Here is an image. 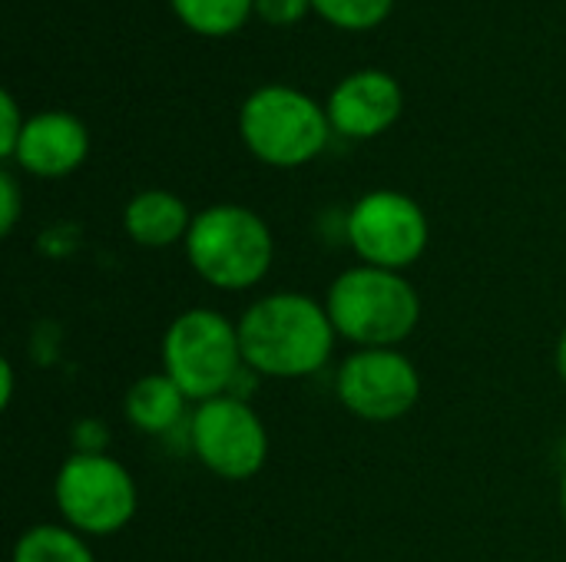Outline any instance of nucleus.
Returning a JSON list of instances; mask_svg holds the SVG:
<instances>
[{
    "mask_svg": "<svg viewBox=\"0 0 566 562\" xmlns=\"http://www.w3.org/2000/svg\"><path fill=\"white\" fill-rule=\"evenodd\" d=\"M196 212L169 189H143L123 205V232L139 248H169L186 242Z\"/></svg>",
    "mask_w": 566,
    "mask_h": 562,
    "instance_id": "nucleus-12",
    "label": "nucleus"
},
{
    "mask_svg": "<svg viewBox=\"0 0 566 562\" xmlns=\"http://www.w3.org/2000/svg\"><path fill=\"white\" fill-rule=\"evenodd\" d=\"M245 368L272 381L318 374L335 351V325L325 301L305 291H272L255 298L239 318Z\"/></svg>",
    "mask_w": 566,
    "mask_h": 562,
    "instance_id": "nucleus-1",
    "label": "nucleus"
},
{
    "mask_svg": "<svg viewBox=\"0 0 566 562\" xmlns=\"http://www.w3.org/2000/svg\"><path fill=\"white\" fill-rule=\"evenodd\" d=\"M90 132L80 116L66 109H43L27 116L13 162L40 179H63L86 162Z\"/></svg>",
    "mask_w": 566,
    "mask_h": 562,
    "instance_id": "nucleus-11",
    "label": "nucleus"
},
{
    "mask_svg": "<svg viewBox=\"0 0 566 562\" xmlns=\"http://www.w3.org/2000/svg\"><path fill=\"white\" fill-rule=\"evenodd\" d=\"M554 364H557V374H560V381H564V384H566V325H564V331H560V338H557Z\"/></svg>",
    "mask_w": 566,
    "mask_h": 562,
    "instance_id": "nucleus-21",
    "label": "nucleus"
},
{
    "mask_svg": "<svg viewBox=\"0 0 566 562\" xmlns=\"http://www.w3.org/2000/svg\"><path fill=\"white\" fill-rule=\"evenodd\" d=\"M405 109L401 83L385 70H355L328 96V123L348 139H375L388 132Z\"/></svg>",
    "mask_w": 566,
    "mask_h": 562,
    "instance_id": "nucleus-10",
    "label": "nucleus"
},
{
    "mask_svg": "<svg viewBox=\"0 0 566 562\" xmlns=\"http://www.w3.org/2000/svg\"><path fill=\"white\" fill-rule=\"evenodd\" d=\"M325 311L355 348H401L421 325V295L405 272L355 265L328 285Z\"/></svg>",
    "mask_w": 566,
    "mask_h": 562,
    "instance_id": "nucleus-2",
    "label": "nucleus"
},
{
    "mask_svg": "<svg viewBox=\"0 0 566 562\" xmlns=\"http://www.w3.org/2000/svg\"><path fill=\"white\" fill-rule=\"evenodd\" d=\"M345 235L361 265L405 272L424 255L431 222L411 195L398 189H371L348 209Z\"/></svg>",
    "mask_w": 566,
    "mask_h": 562,
    "instance_id": "nucleus-8",
    "label": "nucleus"
},
{
    "mask_svg": "<svg viewBox=\"0 0 566 562\" xmlns=\"http://www.w3.org/2000/svg\"><path fill=\"white\" fill-rule=\"evenodd\" d=\"M169 3L176 17L202 36L235 33L255 10V0H169Z\"/></svg>",
    "mask_w": 566,
    "mask_h": 562,
    "instance_id": "nucleus-15",
    "label": "nucleus"
},
{
    "mask_svg": "<svg viewBox=\"0 0 566 562\" xmlns=\"http://www.w3.org/2000/svg\"><path fill=\"white\" fill-rule=\"evenodd\" d=\"M196 460L219 480H252L269 460V431L245 394H222L196 404L186 424Z\"/></svg>",
    "mask_w": 566,
    "mask_h": 562,
    "instance_id": "nucleus-7",
    "label": "nucleus"
},
{
    "mask_svg": "<svg viewBox=\"0 0 566 562\" xmlns=\"http://www.w3.org/2000/svg\"><path fill=\"white\" fill-rule=\"evenodd\" d=\"M163 371L196 404L232 394L249 374L239 341V321L216 308H186L163 331Z\"/></svg>",
    "mask_w": 566,
    "mask_h": 562,
    "instance_id": "nucleus-4",
    "label": "nucleus"
},
{
    "mask_svg": "<svg viewBox=\"0 0 566 562\" xmlns=\"http://www.w3.org/2000/svg\"><path fill=\"white\" fill-rule=\"evenodd\" d=\"M182 245L192 272L216 291L255 288L275 258V238L265 219L235 202H219L196 212Z\"/></svg>",
    "mask_w": 566,
    "mask_h": 562,
    "instance_id": "nucleus-3",
    "label": "nucleus"
},
{
    "mask_svg": "<svg viewBox=\"0 0 566 562\" xmlns=\"http://www.w3.org/2000/svg\"><path fill=\"white\" fill-rule=\"evenodd\" d=\"M308 10H312V0H255V13L275 26L298 23Z\"/></svg>",
    "mask_w": 566,
    "mask_h": 562,
    "instance_id": "nucleus-18",
    "label": "nucleus"
},
{
    "mask_svg": "<svg viewBox=\"0 0 566 562\" xmlns=\"http://www.w3.org/2000/svg\"><path fill=\"white\" fill-rule=\"evenodd\" d=\"M20 219V185L13 179V172H0V232L10 235L13 225Z\"/></svg>",
    "mask_w": 566,
    "mask_h": 562,
    "instance_id": "nucleus-19",
    "label": "nucleus"
},
{
    "mask_svg": "<svg viewBox=\"0 0 566 562\" xmlns=\"http://www.w3.org/2000/svg\"><path fill=\"white\" fill-rule=\"evenodd\" d=\"M23 126H27V119L20 116L17 99L10 93H0V156L7 162H13V152H17L20 136H23Z\"/></svg>",
    "mask_w": 566,
    "mask_h": 562,
    "instance_id": "nucleus-17",
    "label": "nucleus"
},
{
    "mask_svg": "<svg viewBox=\"0 0 566 562\" xmlns=\"http://www.w3.org/2000/svg\"><path fill=\"white\" fill-rule=\"evenodd\" d=\"M335 394L358 421L391 424L418 407L421 371L398 348H355L335 374Z\"/></svg>",
    "mask_w": 566,
    "mask_h": 562,
    "instance_id": "nucleus-9",
    "label": "nucleus"
},
{
    "mask_svg": "<svg viewBox=\"0 0 566 562\" xmlns=\"http://www.w3.org/2000/svg\"><path fill=\"white\" fill-rule=\"evenodd\" d=\"M239 136L259 162L275 169H298L322 156L332 136V123L308 93L272 83L245 96L239 109Z\"/></svg>",
    "mask_w": 566,
    "mask_h": 562,
    "instance_id": "nucleus-5",
    "label": "nucleus"
},
{
    "mask_svg": "<svg viewBox=\"0 0 566 562\" xmlns=\"http://www.w3.org/2000/svg\"><path fill=\"white\" fill-rule=\"evenodd\" d=\"M10 562H96V556L86 537L66 523H33L17 537Z\"/></svg>",
    "mask_w": 566,
    "mask_h": 562,
    "instance_id": "nucleus-14",
    "label": "nucleus"
},
{
    "mask_svg": "<svg viewBox=\"0 0 566 562\" xmlns=\"http://www.w3.org/2000/svg\"><path fill=\"white\" fill-rule=\"evenodd\" d=\"M186 404L189 397L182 394V388L166 371H153L126 388L123 417L146 437H166L186 421Z\"/></svg>",
    "mask_w": 566,
    "mask_h": 562,
    "instance_id": "nucleus-13",
    "label": "nucleus"
},
{
    "mask_svg": "<svg viewBox=\"0 0 566 562\" xmlns=\"http://www.w3.org/2000/svg\"><path fill=\"white\" fill-rule=\"evenodd\" d=\"M312 7L332 26H342V30H371V26H378L391 13L395 0H312Z\"/></svg>",
    "mask_w": 566,
    "mask_h": 562,
    "instance_id": "nucleus-16",
    "label": "nucleus"
},
{
    "mask_svg": "<svg viewBox=\"0 0 566 562\" xmlns=\"http://www.w3.org/2000/svg\"><path fill=\"white\" fill-rule=\"evenodd\" d=\"M560 510H564V520H566V470H564V477H560Z\"/></svg>",
    "mask_w": 566,
    "mask_h": 562,
    "instance_id": "nucleus-22",
    "label": "nucleus"
},
{
    "mask_svg": "<svg viewBox=\"0 0 566 562\" xmlns=\"http://www.w3.org/2000/svg\"><path fill=\"white\" fill-rule=\"evenodd\" d=\"M53 503L70 530L86 540L116 537L139 507V490L126 464L109 454L73 450L53 477Z\"/></svg>",
    "mask_w": 566,
    "mask_h": 562,
    "instance_id": "nucleus-6",
    "label": "nucleus"
},
{
    "mask_svg": "<svg viewBox=\"0 0 566 562\" xmlns=\"http://www.w3.org/2000/svg\"><path fill=\"white\" fill-rule=\"evenodd\" d=\"M13 374H17V371H13V364H10V361H3V364H0V384H3L0 404H3V407H10V404H13Z\"/></svg>",
    "mask_w": 566,
    "mask_h": 562,
    "instance_id": "nucleus-20",
    "label": "nucleus"
}]
</instances>
